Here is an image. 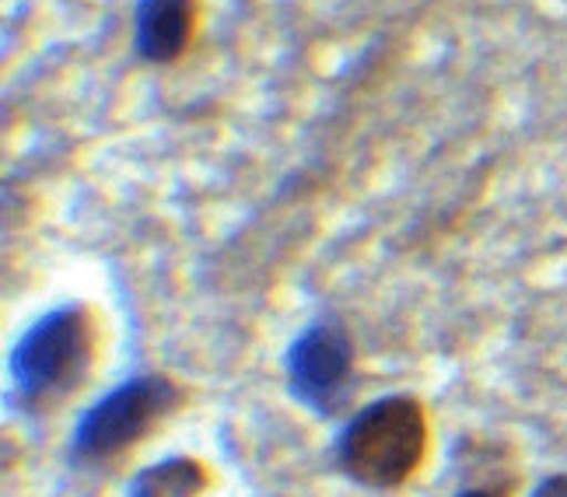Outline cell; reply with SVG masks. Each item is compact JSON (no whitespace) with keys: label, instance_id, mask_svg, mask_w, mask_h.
<instances>
[{"label":"cell","instance_id":"obj_7","mask_svg":"<svg viewBox=\"0 0 567 497\" xmlns=\"http://www.w3.org/2000/svg\"><path fill=\"white\" fill-rule=\"evenodd\" d=\"M508 494H512V487H505V484H476V487L460 490L455 497H508Z\"/></svg>","mask_w":567,"mask_h":497},{"label":"cell","instance_id":"obj_5","mask_svg":"<svg viewBox=\"0 0 567 497\" xmlns=\"http://www.w3.org/2000/svg\"><path fill=\"white\" fill-rule=\"evenodd\" d=\"M196 29V0H137L134 53L144 63H176Z\"/></svg>","mask_w":567,"mask_h":497},{"label":"cell","instance_id":"obj_2","mask_svg":"<svg viewBox=\"0 0 567 497\" xmlns=\"http://www.w3.org/2000/svg\"><path fill=\"white\" fill-rule=\"evenodd\" d=\"M99 348L95 319L84 306H60L39 315L11 351L8 403L29 417L50 414L89 379Z\"/></svg>","mask_w":567,"mask_h":497},{"label":"cell","instance_id":"obj_3","mask_svg":"<svg viewBox=\"0 0 567 497\" xmlns=\"http://www.w3.org/2000/svg\"><path fill=\"white\" fill-rule=\"evenodd\" d=\"M183 400L186 389L158 372L120 382L78 417L71 431V463L84 469L116 463L176 414Z\"/></svg>","mask_w":567,"mask_h":497},{"label":"cell","instance_id":"obj_8","mask_svg":"<svg viewBox=\"0 0 567 497\" xmlns=\"http://www.w3.org/2000/svg\"><path fill=\"white\" fill-rule=\"evenodd\" d=\"M533 497H567V473H557V477L543 480Z\"/></svg>","mask_w":567,"mask_h":497},{"label":"cell","instance_id":"obj_6","mask_svg":"<svg viewBox=\"0 0 567 497\" xmlns=\"http://www.w3.org/2000/svg\"><path fill=\"white\" fill-rule=\"evenodd\" d=\"M210 487V469L193 456H168L141 469L126 497H200Z\"/></svg>","mask_w":567,"mask_h":497},{"label":"cell","instance_id":"obj_4","mask_svg":"<svg viewBox=\"0 0 567 497\" xmlns=\"http://www.w3.org/2000/svg\"><path fill=\"white\" fill-rule=\"evenodd\" d=\"M295 403L316 417H337L354 393V340L337 315H319L305 327L284 358Z\"/></svg>","mask_w":567,"mask_h":497},{"label":"cell","instance_id":"obj_1","mask_svg":"<svg viewBox=\"0 0 567 497\" xmlns=\"http://www.w3.org/2000/svg\"><path fill=\"white\" fill-rule=\"evenodd\" d=\"M431 424L417 396H382L343 421L333 442L337 469L368 490H400L427 456Z\"/></svg>","mask_w":567,"mask_h":497}]
</instances>
